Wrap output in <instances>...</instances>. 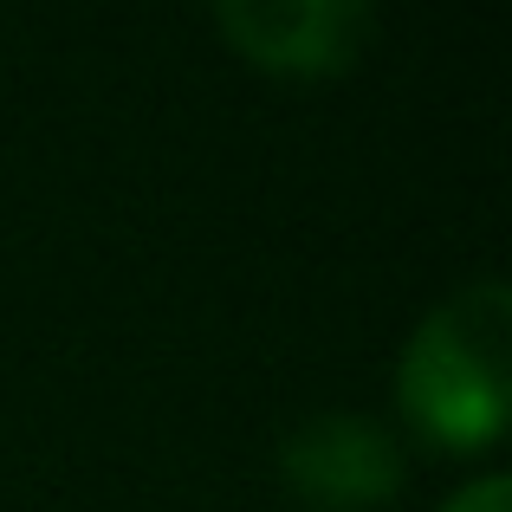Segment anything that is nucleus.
I'll list each match as a JSON object with an SVG mask.
<instances>
[{
	"mask_svg": "<svg viewBox=\"0 0 512 512\" xmlns=\"http://www.w3.org/2000/svg\"><path fill=\"white\" fill-rule=\"evenodd\" d=\"M396 402L435 448H487L512 415V292L500 279L454 292L415 325Z\"/></svg>",
	"mask_w": 512,
	"mask_h": 512,
	"instance_id": "nucleus-1",
	"label": "nucleus"
},
{
	"mask_svg": "<svg viewBox=\"0 0 512 512\" xmlns=\"http://www.w3.org/2000/svg\"><path fill=\"white\" fill-rule=\"evenodd\" d=\"M227 46L279 78H331L370 52L376 13L363 0H221Z\"/></svg>",
	"mask_w": 512,
	"mask_h": 512,
	"instance_id": "nucleus-2",
	"label": "nucleus"
},
{
	"mask_svg": "<svg viewBox=\"0 0 512 512\" xmlns=\"http://www.w3.org/2000/svg\"><path fill=\"white\" fill-rule=\"evenodd\" d=\"M279 480L318 512H357L383 506L402 487V448L389 441V428L363 422V415H312L305 428H292L279 448Z\"/></svg>",
	"mask_w": 512,
	"mask_h": 512,
	"instance_id": "nucleus-3",
	"label": "nucleus"
},
{
	"mask_svg": "<svg viewBox=\"0 0 512 512\" xmlns=\"http://www.w3.org/2000/svg\"><path fill=\"white\" fill-rule=\"evenodd\" d=\"M441 512H512V480L487 474V480H474V487H461Z\"/></svg>",
	"mask_w": 512,
	"mask_h": 512,
	"instance_id": "nucleus-4",
	"label": "nucleus"
}]
</instances>
